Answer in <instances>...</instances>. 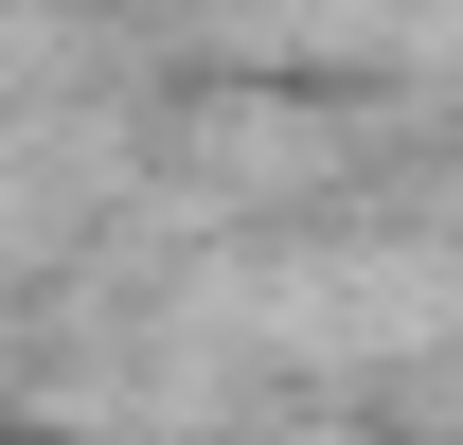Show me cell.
Segmentation results:
<instances>
[{
	"label": "cell",
	"instance_id": "obj_1",
	"mask_svg": "<svg viewBox=\"0 0 463 445\" xmlns=\"http://www.w3.org/2000/svg\"><path fill=\"white\" fill-rule=\"evenodd\" d=\"M0 445H54V428H0Z\"/></svg>",
	"mask_w": 463,
	"mask_h": 445
}]
</instances>
